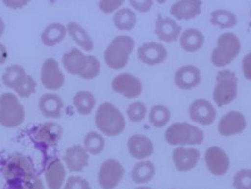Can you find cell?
Segmentation results:
<instances>
[{
  "instance_id": "1",
  "label": "cell",
  "mask_w": 251,
  "mask_h": 189,
  "mask_svg": "<svg viewBox=\"0 0 251 189\" xmlns=\"http://www.w3.org/2000/svg\"><path fill=\"white\" fill-rule=\"evenodd\" d=\"M63 64L67 73L84 79H93L100 73V63L95 56H86L75 48L63 55Z\"/></svg>"
},
{
  "instance_id": "2",
  "label": "cell",
  "mask_w": 251,
  "mask_h": 189,
  "mask_svg": "<svg viewBox=\"0 0 251 189\" xmlns=\"http://www.w3.org/2000/svg\"><path fill=\"white\" fill-rule=\"evenodd\" d=\"M2 172L10 186L21 189H24L25 184L36 176L31 162L22 154L13 155L8 159L3 166Z\"/></svg>"
},
{
  "instance_id": "3",
  "label": "cell",
  "mask_w": 251,
  "mask_h": 189,
  "mask_svg": "<svg viewBox=\"0 0 251 189\" xmlns=\"http://www.w3.org/2000/svg\"><path fill=\"white\" fill-rule=\"evenodd\" d=\"M95 122L98 129L108 137H116L125 130L124 116L109 102L100 105L96 112Z\"/></svg>"
},
{
  "instance_id": "4",
  "label": "cell",
  "mask_w": 251,
  "mask_h": 189,
  "mask_svg": "<svg viewBox=\"0 0 251 189\" xmlns=\"http://www.w3.org/2000/svg\"><path fill=\"white\" fill-rule=\"evenodd\" d=\"M134 40L126 35L113 39L104 53L106 64L113 70H121L128 63L129 55L134 49Z\"/></svg>"
},
{
  "instance_id": "5",
  "label": "cell",
  "mask_w": 251,
  "mask_h": 189,
  "mask_svg": "<svg viewBox=\"0 0 251 189\" xmlns=\"http://www.w3.org/2000/svg\"><path fill=\"white\" fill-rule=\"evenodd\" d=\"M165 139L168 144L176 145H199L204 140L203 131L188 123H175L165 131Z\"/></svg>"
},
{
  "instance_id": "6",
  "label": "cell",
  "mask_w": 251,
  "mask_h": 189,
  "mask_svg": "<svg viewBox=\"0 0 251 189\" xmlns=\"http://www.w3.org/2000/svg\"><path fill=\"white\" fill-rule=\"evenodd\" d=\"M240 50L238 37L231 32L223 33L217 39L216 47L211 56L212 63L215 67H225L238 56Z\"/></svg>"
},
{
  "instance_id": "7",
  "label": "cell",
  "mask_w": 251,
  "mask_h": 189,
  "mask_svg": "<svg viewBox=\"0 0 251 189\" xmlns=\"http://www.w3.org/2000/svg\"><path fill=\"white\" fill-rule=\"evenodd\" d=\"M25 119V110L18 98L11 92L0 96V125L6 128L20 126Z\"/></svg>"
},
{
  "instance_id": "8",
  "label": "cell",
  "mask_w": 251,
  "mask_h": 189,
  "mask_svg": "<svg viewBox=\"0 0 251 189\" xmlns=\"http://www.w3.org/2000/svg\"><path fill=\"white\" fill-rule=\"evenodd\" d=\"M237 96V77L229 71L223 70L217 73L214 87V100L217 106L222 107L233 101Z\"/></svg>"
},
{
  "instance_id": "9",
  "label": "cell",
  "mask_w": 251,
  "mask_h": 189,
  "mask_svg": "<svg viewBox=\"0 0 251 189\" xmlns=\"http://www.w3.org/2000/svg\"><path fill=\"white\" fill-rule=\"evenodd\" d=\"M124 176V168L116 159H108L101 165L99 183L103 189H115Z\"/></svg>"
},
{
  "instance_id": "10",
  "label": "cell",
  "mask_w": 251,
  "mask_h": 189,
  "mask_svg": "<svg viewBox=\"0 0 251 189\" xmlns=\"http://www.w3.org/2000/svg\"><path fill=\"white\" fill-rule=\"evenodd\" d=\"M113 90L126 98H136L142 93L143 85L140 79L130 74H120L113 78L112 82Z\"/></svg>"
},
{
  "instance_id": "11",
  "label": "cell",
  "mask_w": 251,
  "mask_h": 189,
  "mask_svg": "<svg viewBox=\"0 0 251 189\" xmlns=\"http://www.w3.org/2000/svg\"><path fill=\"white\" fill-rule=\"evenodd\" d=\"M41 81L45 88L50 90H57L63 87L64 76L56 60L48 59L43 63L41 70Z\"/></svg>"
},
{
  "instance_id": "12",
  "label": "cell",
  "mask_w": 251,
  "mask_h": 189,
  "mask_svg": "<svg viewBox=\"0 0 251 189\" xmlns=\"http://www.w3.org/2000/svg\"><path fill=\"white\" fill-rule=\"evenodd\" d=\"M205 161L208 169L215 176L225 175L229 168V158L219 147H211L205 153Z\"/></svg>"
},
{
  "instance_id": "13",
  "label": "cell",
  "mask_w": 251,
  "mask_h": 189,
  "mask_svg": "<svg viewBox=\"0 0 251 189\" xmlns=\"http://www.w3.org/2000/svg\"><path fill=\"white\" fill-rule=\"evenodd\" d=\"M189 116L192 121L201 126L212 125L216 118L214 105L205 99L193 102L189 107Z\"/></svg>"
},
{
  "instance_id": "14",
  "label": "cell",
  "mask_w": 251,
  "mask_h": 189,
  "mask_svg": "<svg viewBox=\"0 0 251 189\" xmlns=\"http://www.w3.org/2000/svg\"><path fill=\"white\" fill-rule=\"evenodd\" d=\"M247 126L245 116L238 111H231L224 115L218 124V132L224 137H230L242 133Z\"/></svg>"
},
{
  "instance_id": "15",
  "label": "cell",
  "mask_w": 251,
  "mask_h": 189,
  "mask_svg": "<svg viewBox=\"0 0 251 189\" xmlns=\"http://www.w3.org/2000/svg\"><path fill=\"white\" fill-rule=\"evenodd\" d=\"M166 57V48L159 42H146L138 48L139 60L149 66H155L163 63Z\"/></svg>"
},
{
  "instance_id": "16",
  "label": "cell",
  "mask_w": 251,
  "mask_h": 189,
  "mask_svg": "<svg viewBox=\"0 0 251 189\" xmlns=\"http://www.w3.org/2000/svg\"><path fill=\"white\" fill-rule=\"evenodd\" d=\"M174 81L176 87L180 89H193L201 84V71L193 65L182 66L175 73Z\"/></svg>"
},
{
  "instance_id": "17",
  "label": "cell",
  "mask_w": 251,
  "mask_h": 189,
  "mask_svg": "<svg viewBox=\"0 0 251 189\" xmlns=\"http://www.w3.org/2000/svg\"><path fill=\"white\" fill-rule=\"evenodd\" d=\"M63 160L70 172H80L89 164L88 152L84 147L75 145L68 148L63 155Z\"/></svg>"
},
{
  "instance_id": "18",
  "label": "cell",
  "mask_w": 251,
  "mask_h": 189,
  "mask_svg": "<svg viewBox=\"0 0 251 189\" xmlns=\"http://www.w3.org/2000/svg\"><path fill=\"white\" fill-rule=\"evenodd\" d=\"M201 152L191 148H176L172 153L173 162L180 172H187L193 169L199 162Z\"/></svg>"
},
{
  "instance_id": "19",
  "label": "cell",
  "mask_w": 251,
  "mask_h": 189,
  "mask_svg": "<svg viewBox=\"0 0 251 189\" xmlns=\"http://www.w3.org/2000/svg\"><path fill=\"white\" fill-rule=\"evenodd\" d=\"M180 32L181 27L175 20L161 15L158 16L155 25V33L159 40L165 42H172L178 38Z\"/></svg>"
},
{
  "instance_id": "20",
  "label": "cell",
  "mask_w": 251,
  "mask_h": 189,
  "mask_svg": "<svg viewBox=\"0 0 251 189\" xmlns=\"http://www.w3.org/2000/svg\"><path fill=\"white\" fill-rule=\"evenodd\" d=\"M129 154L136 159H145L154 152V145L151 139L144 135H133L127 142Z\"/></svg>"
},
{
  "instance_id": "21",
  "label": "cell",
  "mask_w": 251,
  "mask_h": 189,
  "mask_svg": "<svg viewBox=\"0 0 251 189\" xmlns=\"http://www.w3.org/2000/svg\"><path fill=\"white\" fill-rule=\"evenodd\" d=\"M202 2L199 0H182L174 3L170 13L178 20H190L201 13Z\"/></svg>"
},
{
  "instance_id": "22",
  "label": "cell",
  "mask_w": 251,
  "mask_h": 189,
  "mask_svg": "<svg viewBox=\"0 0 251 189\" xmlns=\"http://www.w3.org/2000/svg\"><path fill=\"white\" fill-rule=\"evenodd\" d=\"M63 108V99L57 94L46 93L39 100V109L46 118L59 119Z\"/></svg>"
},
{
  "instance_id": "23",
  "label": "cell",
  "mask_w": 251,
  "mask_h": 189,
  "mask_svg": "<svg viewBox=\"0 0 251 189\" xmlns=\"http://www.w3.org/2000/svg\"><path fill=\"white\" fill-rule=\"evenodd\" d=\"M66 171L63 163L56 159L48 165L46 169V181L50 189H61L65 181Z\"/></svg>"
},
{
  "instance_id": "24",
  "label": "cell",
  "mask_w": 251,
  "mask_h": 189,
  "mask_svg": "<svg viewBox=\"0 0 251 189\" xmlns=\"http://www.w3.org/2000/svg\"><path fill=\"white\" fill-rule=\"evenodd\" d=\"M62 126L56 123H45L38 128L35 137L39 141L48 144L55 145L62 138Z\"/></svg>"
},
{
  "instance_id": "25",
  "label": "cell",
  "mask_w": 251,
  "mask_h": 189,
  "mask_svg": "<svg viewBox=\"0 0 251 189\" xmlns=\"http://www.w3.org/2000/svg\"><path fill=\"white\" fill-rule=\"evenodd\" d=\"M204 35L199 29L189 28L180 35L179 43L181 48L189 53L200 50L204 44Z\"/></svg>"
},
{
  "instance_id": "26",
  "label": "cell",
  "mask_w": 251,
  "mask_h": 189,
  "mask_svg": "<svg viewBox=\"0 0 251 189\" xmlns=\"http://www.w3.org/2000/svg\"><path fill=\"white\" fill-rule=\"evenodd\" d=\"M67 29L60 23H53L48 25L42 32L41 39L46 46H55L65 38Z\"/></svg>"
},
{
  "instance_id": "27",
  "label": "cell",
  "mask_w": 251,
  "mask_h": 189,
  "mask_svg": "<svg viewBox=\"0 0 251 189\" xmlns=\"http://www.w3.org/2000/svg\"><path fill=\"white\" fill-rule=\"evenodd\" d=\"M69 35L77 45H79L85 51H92L94 49V42L90 37L88 32L75 22H70L66 27Z\"/></svg>"
},
{
  "instance_id": "28",
  "label": "cell",
  "mask_w": 251,
  "mask_h": 189,
  "mask_svg": "<svg viewBox=\"0 0 251 189\" xmlns=\"http://www.w3.org/2000/svg\"><path fill=\"white\" fill-rule=\"evenodd\" d=\"M155 173L156 168L154 164L151 161L143 160L134 165L131 171V178L135 184L142 185L151 182L155 176Z\"/></svg>"
},
{
  "instance_id": "29",
  "label": "cell",
  "mask_w": 251,
  "mask_h": 189,
  "mask_svg": "<svg viewBox=\"0 0 251 189\" xmlns=\"http://www.w3.org/2000/svg\"><path fill=\"white\" fill-rule=\"evenodd\" d=\"M26 76L27 75L25 74L24 68L19 65H12L5 70V73L2 76V80L7 88L15 90L23 83Z\"/></svg>"
},
{
  "instance_id": "30",
  "label": "cell",
  "mask_w": 251,
  "mask_h": 189,
  "mask_svg": "<svg viewBox=\"0 0 251 189\" xmlns=\"http://www.w3.org/2000/svg\"><path fill=\"white\" fill-rule=\"evenodd\" d=\"M136 22V14L127 8L117 11L113 15V24L119 30L129 31L135 27Z\"/></svg>"
},
{
  "instance_id": "31",
  "label": "cell",
  "mask_w": 251,
  "mask_h": 189,
  "mask_svg": "<svg viewBox=\"0 0 251 189\" xmlns=\"http://www.w3.org/2000/svg\"><path fill=\"white\" fill-rule=\"evenodd\" d=\"M73 105L80 115L86 116L93 111L96 105L95 96L86 90L76 92L73 98Z\"/></svg>"
},
{
  "instance_id": "32",
  "label": "cell",
  "mask_w": 251,
  "mask_h": 189,
  "mask_svg": "<svg viewBox=\"0 0 251 189\" xmlns=\"http://www.w3.org/2000/svg\"><path fill=\"white\" fill-rule=\"evenodd\" d=\"M212 25L220 28H231L237 24V17L234 13L226 10H216L211 14Z\"/></svg>"
},
{
  "instance_id": "33",
  "label": "cell",
  "mask_w": 251,
  "mask_h": 189,
  "mask_svg": "<svg viewBox=\"0 0 251 189\" xmlns=\"http://www.w3.org/2000/svg\"><path fill=\"white\" fill-rule=\"evenodd\" d=\"M171 113L169 109L163 105H154L151 109L149 120L152 126L157 128H162L166 126L170 121Z\"/></svg>"
},
{
  "instance_id": "34",
  "label": "cell",
  "mask_w": 251,
  "mask_h": 189,
  "mask_svg": "<svg viewBox=\"0 0 251 189\" xmlns=\"http://www.w3.org/2000/svg\"><path fill=\"white\" fill-rule=\"evenodd\" d=\"M105 148V139L97 132H90L84 138V149L91 154H100Z\"/></svg>"
},
{
  "instance_id": "35",
  "label": "cell",
  "mask_w": 251,
  "mask_h": 189,
  "mask_svg": "<svg viewBox=\"0 0 251 189\" xmlns=\"http://www.w3.org/2000/svg\"><path fill=\"white\" fill-rule=\"evenodd\" d=\"M126 114L132 123H140L146 118L147 106L143 102H133L128 105Z\"/></svg>"
},
{
  "instance_id": "36",
  "label": "cell",
  "mask_w": 251,
  "mask_h": 189,
  "mask_svg": "<svg viewBox=\"0 0 251 189\" xmlns=\"http://www.w3.org/2000/svg\"><path fill=\"white\" fill-rule=\"evenodd\" d=\"M36 88H37V83L34 80V78L32 76H26L23 83L14 91L22 98H28L33 93H35Z\"/></svg>"
},
{
  "instance_id": "37",
  "label": "cell",
  "mask_w": 251,
  "mask_h": 189,
  "mask_svg": "<svg viewBox=\"0 0 251 189\" xmlns=\"http://www.w3.org/2000/svg\"><path fill=\"white\" fill-rule=\"evenodd\" d=\"M235 189H251V169H242L233 177Z\"/></svg>"
},
{
  "instance_id": "38",
  "label": "cell",
  "mask_w": 251,
  "mask_h": 189,
  "mask_svg": "<svg viewBox=\"0 0 251 189\" xmlns=\"http://www.w3.org/2000/svg\"><path fill=\"white\" fill-rule=\"evenodd\" d=\"M63 189H92L88 181L80 176L68 178Z\"/></svg>"
},
{
  "instance_id": "39",
  "label": "cell",
  "mask_w": 251,
  "mask_h": 189,
  "mask_svg": "<svg viewBox=\"0 0 251 189\" xmlns=\"http://www.w3.org/2000/svg\"><path fill=\"white\" fill-rule=\"evenodd\" d=\"M123 4L122 0L111 1V0H103L100 2V8L104 13H112L117 10Z\"/></svg>"
},
{
  "instance_id": "40",
  "label": "cell",
  "mask_w": 251,
  "mask_h": 189,
  "mask_svg": "<svg viewBox=\"0 0 251 189\" xmlns=\"http://www.w3.org/2000/svg\"><path fill=\"white\" fill-rule=\"evenodd\" d=\"M129 4L140 13H148L153 5L151 0H130Z\"/></svg>"
},
{
  "instance_id": "41",
  "label": "cell",
  "mask_w": 251,
  "mask_h": 189,
  "mask_svg": "<svg viewBox=\"0 0 251 189\" xmlns=\"http://www.w3.org/2000/svg\"><path fill=\"white\" fill-rule=\"evenodd\" d=\"M242 70L245 77L251 80V52L244 58L242 63Z\"/></svg>"
},
{
  "instance_id": "42",
  "label": "cell",
  "mask_w": 251,
  "mask_h": 189,
  "mask_svg": "<svg viewBox=\"0 0 251 189\" xmlns=\"http://www.w3.org/2000/svg\"><path fill=\"white\" fill-rule=\"evenodd\" d=\"M23 189H45L42 180L38 176L33 177L28 183L25 184Z\"/></svg>"
},
{
  "instance_id": "43",
  "label": "cell",
  "mask_w": 251,
  "mask_h": 189,
  "mask_svg": "<svg viewBox=\"0 0 251 189\" xmlns=\"http://www.w3.org/2000/svg\"><path fill=\"white\" fill-rule=\"evenodd\" d=\"M8 59V50L7 47L0 43V64H4Z\"/></svg>"
},
{
  "instance_id": "44",
  "label": "cell",
  "mask_w": 251,
  "mask_h": 189,
  "mask_svg": "<svg viewBox=\"0 0 251 189\" xmlns=\"http://www.w3.org/2000/svg\"><path fill=\"white\" fill-rule=\"evenodd\" d=\"M4 4L8 7L11 8H20V6H18L17 4H27L28 1H3Z\"/></svg>"
},
{
  "instance_id": "45",
  "label": "cell",
  "mask_w": 251,
  "mask_h": 189,
  "mask_svg": "<svg viewBox=\"0 0 251 189\" xmlns=\"http://www.w3.org/2000/svg\"><path fill=\"white\" fill-rule=\"evenodd\" d=\"M4 31H5V24L2 20V18L0 17V37L4 34Z\"/></svg>"
},
{
  "instance_id": "46",
  "label": "cell",
  "mask_w": 251,
  "mask_h": 189,
  "mask_svg": "<svg viewBox=\"0 0 251 189\" xmlns=\"http://www.w3.org/2000/svg\"><path fill=\"white\" fill-rule=\"evenodd\" d=\"M152 189L151 188H148V187H140V188H137V189Z\"/></svg>"
},
{
  "instance_id": "47",
  "label": "cell",
  "mask_w": 251,
  "mask_h": 189,
  "mask_svg": "<svg viewBox=\"0 0 251 189\" xmlns=\"http://www.w3.org/2000/svg\"></svg>"
}]
</instances>
